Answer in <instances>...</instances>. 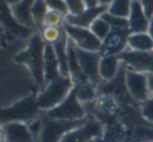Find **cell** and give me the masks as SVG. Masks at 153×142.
I'll return each mask as SVG.
<instances>
[{"label":"cell","mask_w":153,"mask_h":142,"mask_svg":"<svg viewBox=\"0 0 153 142\" xmlns=\"http://www.w3.org/2000/svg\"><path fill=\"white\" fill-rule=\"evenodd\" d=\"M131 34L129 28H111L108 36L102 41L101 54H120L128 47V37Z\"/></svg>","instance_id":"cell-10"},{"label":"cell","mask_w":153,"mask_h":142,"mask_svg":"<svg viewBox=\"0 0 153 142\" xmlns=\"http://www.w3.org/2000/svg\"><path fill=\"white\" fill-rule=\"evenodd\" d=\"M148 32H149V34H150L151 38L153 39V17L151 18V21H150V25H149Z\"/></svg>","instance_id":"cell-34"},{"label":"cell","mask_w":153,"mask_h":142,"mask_svg":"<svg viewBox=\"0 0 153 142\" xmlns=\"http://www.w3.org/2000/svg\"><path fill=\"white\" fill-rule=\"evenodd\" d=\"M132 1L133 0H112V2L107 9V12L117 17L128 18L131 10Z\"/></svg>","instance_id":"cell-23"},{"label":"cell","mask_w":153,"mask_h":142,"mask_svg":"<svg viewBox=\"0 0 153 142\" xmlns=\"http://www.w3.org/2000/svg\"><path fill=\"white\" fill-rule=\"evenodd\" d=\"M108 7L103 5H96V7H88L83 13L79 15H67L65 17L66 23L72 24L76 26H83V27H90L92 22L100 17L103 13L107 11Z\"/></svg>","instance_id":"cell-14"},{"label":"cell","mask_w":153,"mask_h":142,"mask_svg":"<svg viewBox=\"0 0 153 142\" xmlns=\"http://www.w3.org/2000/svg\"><path fill=\"white\" fill-rule=\"evenodd\" d=\"M127 49L133 51H153V39L148 32H131L128 37Z\"/></svg>","instance_id":"cell-19"},{"label":"cell","mask_w":153,"mask_h":142,"mask_svg":"<svg viewBox=\"0 0 153 142\" xmlns=\"http://www.w3.org/2000/svg\"><path fill=\"white\" fill-rule=\"evenodd\" d=\"M68 15H79L88 7L86 0H65Z\"/></svg>","instance_id":"cell-28"},{"label":"cell","mask_w":153,"mask_h":142,"mask_svg":"<svg viewBox=\"0 0 153 142\" xmlns=\"http://www.w3.org/2000/svg\"><path fill=\"white\" fill-rule=\"evenodd\" d=\"M78 60L83 74L86 75L88 79L99 86L102 82L100 77V63L102 60V54L100 51H90L81 49L76 46Z\"/></svg>","instance_id":"cell-9"},{"label":"cell","mask_w":153,"mask_h":142,"mask_svg":"<svg viewBox=\"0 0 153 142\" xmlns=\"http://www.w3.org/2000/svg\"><path fill=\"white\" fill-rule=\"evenodd\" d=\"M36 142H40V141H39V140H38V141H36Z\"/></svg>","instance_id":"cell-39"},{"label":"cell","mask_w":153,"mask_h":142,"mask_svg":"<svg viewBox=\"0 0 153 142\" xmlns=\"http://www.w3.org/2000/svg\"><path fill=\"white\" fill-rule=\"evenodd\" d=\"M43 113L51 118L64 120H79L86 117V109L76 96L74 87L61 104Z\"/></svg>","instance_id":"cell-5"},{"label":"cell","mask_w":153,"mask_h":142,"mask_svg":"<svg viewBox=\"0 0 153 142\" xmlns=\"http://www.w3.org/2000/svg\"><path fill=\"white\" fill-rule=\"evenodd\" d=\"M35 1L36 0H21L20 2L11 5V9L13 15L15 16V18L20 23L27 26V27L33 28V29H35L37 32L34 21H33L32 14H30V11H32L33 4L35 3Z\"/></svg>","instance_id":"cell-17"},{"label":"cell","mask_w":153,"mask_h":142,"mask_svg":"<svg viewBox=\"0 0 153 142\" xmlns=\"http://www.w3.org/2000/svg\"><path fill=\"white\" fill-rule=\"evenodd\" d=\"M89 28L101 41L104 40V39L108 36L109 32H111L110 24L102 17V15H101L100 17H98L94 22H92V24L90 25Z\"/></svg>","instance_id":"cell-24"},{"label":"cell","mask_w":153,"mask_h":142,"mask_svg":"<svg viewBox=\"0 0 153 142\" xmlns=\"http://www.w3.org/2000/svg\"><path fill=\"white\" fill-rule=\"evenodd\" d=\"M65 17L59 12L49 10L45 16L44 26H62L65 22Z\"/></svg>","instance_id":"cell-26"},{"label":"cell","mask_w":153,"mask_h":142,"mask_svg":"<svg viewBox=\"0 0 153 142\" xmlns=\"http://www.w3.org/2000/svg\"><path fill=\"white\" fill-rule=\"evenodd\" d=\"M74 89L76 92V96L82 104H88L96 100L97 92H98V86L92 84L89 79L84 81L80 84L74 85Z\"/></svg>","instance_id":"cell-20"},{"label":"cell","mask_w":153,"mask_h":142,"mask_svg":"<svg viewBox=\"0 0 153 142\" xmlns=\"http://www.w3.org/2000/svg\"><path fill=\"white\" fill-rule=\"evenodd\" d=\"M28 124L21 121H10L1 124V142H36Z\"/></svg>","instance_id":"cell-11"},{"label":"cell","mask_w":153,"mask_h":142,"mask_svg":"<svg viewBox=\"0 0 153 142\" xmlns=\"http://www.w3.org/2000/svg\"><path fill=\"white\" fill-rule=\"evenodd\" d=\"M87 120V116L79 120H64L48 117L43 113L42 131H41L39 141L40 142H59L61 138L67 132L74 127L82 125Z\"/></svg>","instance_id":"cell-4"},{"label":"cell","mask_w":153,"mask_h":142,"mask_svg":"<svg viewBox=\"0 0 153 142\" xmlns=\"http://www.w3.org/2000/svg\"><path fill=\"white\" fill-rule=\"evenodd\" d=\"M102 17L110 24L111 28H129V23H128L127 18L117 17V16L111 15L107 11L102 14Z\"/></svg>","instance_id":"cell-27"},{"label":"cell","mask_w":153,"mask_h":142,"mask_svg":"<svg viewBox=\"0 0 153 142\" xmlns=\"http://www.w3.org/2000/svg\"><path fill=\"white\" fill-rule=\"evenodd\" d=\"M63 28L76 47L90 51L101 50L102 41L91 32L89 27L76 26L64 22Z\"/></svg>","instance_id":"cell-7"},{"label":"cell","mask_w":153,"mask_h":142,"mask_svg":"<svg viewBox=\"0 0 153 142\" xmlns=\"http://www.w3.org/2000/svg\"><path fill=\"white\" fill-rule=\"evenodd\" d=\"M49 11L48 5H47L45 0H36L35 3L33 4L32 11V18L34 21L35 27H36L37 32H40L44 27V20L45 16H46L47 12Z\"/></svg>","instance_id":"cell-21"},{"label":"cell","mask_w":153,"mask_h":142,"mask_svg":"<svg viewBox=\"0 0 153 142\" xmlns=\"http://www.w3.org/2000/svg\"><path fill=\"white\" fill-rule=\"evenodd\" d=\"M68 43H69V37L63 28V32L60 39L57 42L51 44L59 61L60 72L65 77H70L69 68H68Z\"/></svg>","instance_id":"cell-16"},{"label":"cell","mask_w":153,"mask_h":142,"mask_svg":"<svg viewBox=\"0 0 153 142\" xmlns=\"http://www.w3.org/2000/svg\"><path fill=\"white\" fill-rule=\"evenodd\" d=\"M60 65L57 54L55 52L53 45L46 43L44 51V77L45 85L51 82L53 77L60 74Z\"/></svg>","instance_id":"cell-18"},{"label":"cell","mask_w":153,"mask_h":142,"mask_svg":"<svg viewBox=\"0 0 153 142\" xmlns=\"http://www.w3.org/2000/svg\"><path fill=\"white\" fill-rule=\"evenodd\" d=\"M148 79H149V87H150V91L153 96V74L148 73Z\"/></svg>","instance_id":"cell-33"},{"label":"cell","mask_w":153,"mask_h":142,"mask_svg":"<svg viewBox=\"0 0 153 142\" xmlns=\"http://www.w3.org/2000/svg\"><path fill=\"white\" fill-rule=\"evenodd\" d=\"M127 19L129 23V29L131 32H148L151 19L145 12L140 0L132 1L131 10H130V14Z\"/></svg>","instance_id":"cell-13"},{"label":"cell","mask_w":153,"mask_h":142,"mask_svg":"<svg viewBox=\"0 0 153 142\" xmlns=\"http://www.w3.org/2000/svg\"><path fill=\"white\" fill-rule=\"evenodd\" d=\"M5 1H7L10 5H14V4H16V3L20 2L21 0H5Z\"/></svg>","instance_id":"cell-36"},{"label":"cell","mask_w":153,"mask_h":142,"mask_svg":"<svg viewBox=\"0 0 153 142\" xmlns=\"http://www.w3.org/2000/svg\"><path fill=\"white\" fill-rule=\"evenodd\" d=\"M36 95H27L11 106L3 107L1 110V124L10 121H21L28 123L40 116L42 111L37 104Z\"/></svg>","instance_id":"cell-3"},{"label":"cell","mask_w":153,"mask_h":142,"mask_svg":"<svg viewBox=\"0 0 153 142\" xmlns=\"http://www.w3.org/2000/svg\"><path fill=\"white\" fill-rule=\"evenodd\" d=\"M88 7H96L98 5V0H86Z\"/></svg>","instance_id":"cell-35"},{"label":"cell","mask_w":153,"mask_h":142,"mask_svg":"<svg viewBox=\"0 0 153 142\" xmlns=\"http://www.w3.org/2000/svg\"><path fill=\"white\" fill-rule=\"evenodd\" d=\"M96 108L104 114L112 115L117 111L119 106L114 96L109 93H104L96 99Z\"/></svg>","instance_id":"cell-22"},{"label":"cell","mask_w":153,"mask_h":142,"mask_svg":"<svg viewBox=\"0 0 153 142\" xmlns=\"http://www.w3.org/2000/svg\"><path fill=\"white\" fill-rule=\"evenodd\" d=\"M145 142H153V141H145Z\"/></svg>","instance_id":"cell-38"},{"label":"cell","mask_w":153,"mask_h":142,"mask_svg":"<svg viewBox=\"0 0 153 142\" xmlns=\"http://www.w3.org/2000/svg\"><path fill=\"white\" fill-rule=\"evenodd\" d=\"M123 61L119 54L102 55L100 63V77L102 81L109 82L113 79L119 73Z\"/></svg>","instance_id":"cell-15"},{"label":"cell","mask_w":153,"mask_h":142,"mask_svg":"<svg viewBox=\"0 0 153 142\" xmlns=\"http://www.w3.org/2000/svg\"><path fill=\"white\" fill-rule=\"evenodd\" d=\"M102 137H99V138H96V139H94V140H91L90 142H104L102 139H101Z\"/></svg>","instance_id":"cell-37"},{"label":"cell","mask_w":153,"mask_h":142,"mask_svg":"<svg viewBox=\"0 0 153 142\" xmlns=\"http://www.w3.org/2000/svg\"><path fill=\"white\" fill-rule=\"evenodd\" d=\"M63 32V25L62 26H44L40 32L43 40L48 44H53L57 42Z\"/></svg>","instance_id":"cell-25"},{"label":"cell","mask_w":153,"mask_h":142,"mask_svg":"<svg viewBox=\"0 0 153 142\" xmlns=\"http://www.w3.org/2000/svg\"><path fill=\"white\" fill-rule=\"evenodd\" d=\"M126 87L129 95L136 102L142 104L152 97V93L149 87L148 73L137 71L129 66L126 72Z\"/></svg>","instance_id":"cell-6"},{"label":"cell","mask_w":153,"mask_h":142,"mask_svg":"<svg viewBox=\"0 0 153 142\" xmlns=\"http://www.w3.org/2000/svg\"><path fill=\"white\" fill-rule=\"evenodd\" d=\"M119 57L129 67L137 71L153 74V51L142 52L126 49L125 51L120 53Z\"/></svg>","instance_id":"cell-12"},{"label":"cell","mask_w":153,"mask_h":142,"mask_svg":"<svg viewBox=\"0 0 153 142\" xmlns=\"http://www.w3.org/2000/svg\"><path fill=\"white\" fill-rule=\"evenodd\" d=\"M74 87V84L71 77H65L60 73L37 93V104L42 112L51 110L61 104L67 97Z\"/></svg>","instance_id":"cell-2"},{"label":"cell","mask_w":153,"mask_h":142,"mask_svg":"<svg viewBox=\"0 0 153 142\" xmlns=\"http://www.w3.org/2000/svg\"><path fill=\"white\" fill-rule=\"evenodd\" d=\"M140 2L144 7L146 14L151 19L153 17V0H140Z\"/></svg>","instance_id":"cell-31"},{"label":"cell","mask_w":153,"mask_h":142,"mask_svg":"<svg viewBox=\"0 0 153 142\" xmlns=\"http://www.w3.org/2000/svg\"><path fill=\"white\" fill-rule=\"evenodd\" d=\"M103 133L102 124L94 117H87L85 123L67 132L59 142H90L96 138L102 137Z\"/></svg>","instance_id":"cell-8"},{"label":"cell","mask_w":153,"mask_h":142,"mask_svg":"<svg viewBox=\"0 0 153 142\" xmlns=\"http://www.w3.org/2000/svg\"><path fill=\"white\" fill-rule=\"evenodd\" d=\"M111 2H112V0H98V4L103 5V7H108Z\"/></svg>","instance_id":"cell-32"},{"label":"cell","mask_w":153,"mask_h":142,"mask_svg":"<svg viewBox=\"0 0 153 142\" xmlns=\"http://www.w3.org/2000/svg\"><path fill=\"white\" fill-rule=\"evenodd\" d=\"M45 1H46L47 5H48L49 10L57 11L59 13L63 14L64 16L68 15V9L65 0H45Z\"/></svg>","instance_id":"cell-30"},{"label":"cell","mask_w":153,"mask_h":142,"mask_svg":"<svg viewBox=\"0 0 153 142\" xmlns=\"http://www.w3.org/2000/svg\"><path fill=\"white\" fill-rule=\"evenodd\" d=\"M140 106V112L145 120H147L149 123L153 124V96L147 99L146 102H142Z\"/></svg>","instance_id":"cell-29"},{"label":"cell","mask_w":153,"mask_h":142,"mask_svg":"<svg viewBox=\"0 0 153 142\" xmlns=\"http://www.w3.org/2000/svg\"><path fill=\"white\" fill-rule=\"evenodd\" d=\"M46 42L40 32H35L26 42L25 46L15 55V62L25 66L32 79L38 86L39 91L45 87L44 51Z\"/></svg>","instance_id":"cell-1"}]
</instances>
